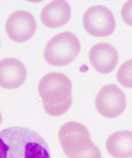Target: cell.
<instances>
[{"mask_svg": "<svg viewBox=\"0 0 132 158\" xmlns=\"http://www.w3.org/2000/svg\"><path fill=\"white\" fill-rule=\"evenodd\" d=\"M0 158H51L49 146L38 132L11 127L0 132Z\"/></svg>", "mask_w": 132, "mask_h": 158, "instance_id": "obj_1", "label": "cell"}, {"mask_svg": "<svg viewBox=\"0 0 132 158\" xmlns=\"http://www.w3.org/2000/svg\"><path fill=\"white\" fill-rule=\"evenodd\" d=\"M72 84L64 74L52 72L44 76L38 84L43 107L48 115L60 116L72 103Z\"/></svg>", "mask_w": 132, "mask_h": 158, "instance_id": "obj_2", "label": "cell"}, {"mask_svg": "<svg viewBox=\"0 0 132 158\" xmlns=\"http://www.w3.org/2000/svg\"><path fill=\"white\" fill-rule=\"evenodd\" d=\"M81 51V44L75 34L64 32L53 36L46 44L44 57L48 63L54 66L69 65Z\"/></svg>", "mask_w": 132, "mask_h": 158, "instance_id": "obj_3", "label": "cell"}, {"mask_svg": "<svg viewBox=\"0 0 132 158\" xmlns=\"http://www.w3.org/2000/svg\"><path fill=\"white\" fill-rule=\"evenodd\" d=\"M58 136L62 149L68 158L85 154L95 146L87 128L75 121L62 125Z\"/></svg>", "mask_w": 132, "mask_h": 158, "instance_id": "obj_4", "label": "cell"}, {"mask_svg": "<svg viewBox=\"0 0 132 158\" xmlns=\"http://www.w3.org/2000/svg\"><path fill=\"white\" fill-rule=\"evenodd\" d=\"M83 21L86 31L95 37L108 36L113 33L116 27L113 13L102 6H95L88 9Z\"/></svg>", "mask_w": 132, "mask_h": 158, "instance_id": "obj_5", "label": "cell"}, {"mask_svg": "<svg viewBox=\"0 0 132 158\" xmlns=\"http://www.w3.org/2000/svg\"><path fill=\"white\" fill-rule=\"evenodd\" d=\"M95 106L98 112L104 117H118L126 110L124 93L115 85H106L98 93L95 99Z\"/></svg>", "mask_w": 132, "mask_h": 158, "instance_id": "obj_6", "label": "cell"}, {"mask_svg": "<svg viewBox=\"0 0 132 158\" xmlns=\"http://www.w3.org/2000/svg\"><path fill=\"white\" fill-rule=\"evenodd\" d=\"M6 32L12 40L21 43L28 40L35 34L36 23L32 15L25 11L12 13L6 24Z\"/></svg>", "mask_w": 132, "mask_h": 158, "instance_id": "obj_7", "label": "cell"}, {"mask_svg": "<svg viewBox=\"0 0 132 158\" xmlns=\"http://www.w3.org/2000/svg\"><path fill=\"white\" fill-rule=\"evenodd\" d=\"M27 72L24 64L15 58L0 61V86L11 90L21 86L26 80Z\"/></svg>", "mask_w": 132, "mask_h": 158, "instance_id": "obj_8", "label": "cell"}, {"mask_svg": "<svg viewBox=\"0 0 132 158\" xmlns=\"http://www.w3.org/2000/svg\"><path fill=\"white\" fill-rule=\"evenodd\" d=\"M89 57L92 67L102 74L111 73L116 67L119 59L116 49L106 43L97 44L92 46L89 51Z\"/></svg>", "mask_w": 132, "mask_h": 158, "instance_id": "obj_9", "label": "cell"}, {"mask_svg": "<svg viewBox=\"0 0 132 158\" xmlns=\"http://www.w3.org/2000/svg\"><path fill=\"white\" fill-rule=\"evenodd\" d=\"M71 7L66 1H53L43 8L40 18L48 28H58L65 25L71 18Z\"/></svg>", "mask_w": 132, "mask_h": 158, "instance_id": "obj_10", "label": "cell"}, {"mask_svg": "<svg viewBox=\"0 0 132 158\" xmlns=\"http://www.w3.org/2000/svg\"><path fill=\"white\" fill-rule=\"evenodd\" d=\"M106 150L115 158L132 157V132L121 131L111 135L106 141Z\"/></svg>", "mask_w": 132, "mask_h": 158, "instance_id": "obj_11", "label": "cell"}, {"mask_svg": "<svg viewBox=\"0 0 132 158\" xmlns=\"http://www.w3.org/2000/svg\"><path fill=\"white\" fill-rule=\"evenodd\" d=\"M116 78L126 88H132V59L124 62L119 68Z\"/></svg>", "mask_w": 132, "mask_h": 158, "instance_id": "obj_12", "label": "cell"}, {"mask_svg": "<svg viewBox=\"0 0 132 158\" xmlns=\"http://www.w3.org/2000/svg\"><path fill=\"white\" fill-rule=\"evenodd\" d=\"M121 15L124 23L132 27V1H128L122 7Z\"/></svg>", "mask_w": 132, "mask_h": 158, "instance_id": "obj_13", "label": "cell"}, {"mask_svg": "<svg viewBox=\"0 0 132 158\" xmlns=\"http://www.w3.org/2000/svg\"><path fill=\"white\" fill-rule=\"evenodd\" d=\"M2 121H3V118H2V113H1V112H0V125H1V124H2Z\"/></svg>", "mask_w": 132, "mask_h": 158, "instance_id": "obj_14", "label": "cell"}]
</instances>
